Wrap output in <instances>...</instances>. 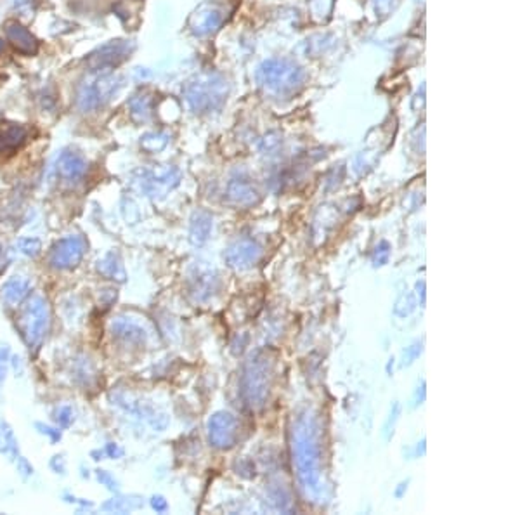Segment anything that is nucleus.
Masks as SVG:
<instances>
[{
  "instance_id": "obj_1",
  "label": "nucleus",
  "mask_w": 520,
  "mask_h": 515,
  "mask_svg": "<svg viewBox=\"0 0 520 515\" xmlns=\"http://www.w3.org/2000/svg\"><path fill=\"white\" fill-rule=\"evenodd\" d=\"M291 450L298 477L305 490L317 491L321 479L319 428L309 413L297 418L291 432Z\"/></svg>"
},
{
  "instance_id": "obj_2",
  "label": "nucleus",
  "mask_w": 520,
  "mask_h": 515,
  "mask_svg": "<svg viewBox=\"0 0 520 515\" xmlns=\"http://www.w3.org/2000/svg\"><path fill=\"white\" fill-rule=\"evenodd\" d=\"M272 373L274 357L267 350H260L246 361L241 376V395L246 406L252 409L264 408L271 390Z\"/></svg>"
},
{
  "instance_id": "obj_3",
  "label": "nucleus",
  "mask_w": 520,
  "mask_h": 515,
  "mask_svg": "<svg viewBox=\"0 0 520 515\" xmlns=\"http://www.w3.org/2000/svg\"><path fill=\"white\" fill-rule=\"evenodd\" d=\"M257 80L271 94L278 98H290L302 89L305 73L297 63L290 59H269L262 63Z\"/></svg>"
},
{
  "instance_id": "obj_4",
  "label": "nucleus",
  "mask_w": 520,
  "mask_h": 515,
  "mask_svg": "<svg viewBox=\"0 0 520 515\" xmlns=\"http://www.w3.org/2000/svg\"><path fill=\"white\" fill-rule=\"evenodd\" d=\"M186 101L194 113H208L222 106L227 96V82L220 75H200L184 91Z\"/></svg>"
},
{
  "instance_id": "obj_5",
  "label": "nucleus",
  "mask_w": 520,
  "mask_h": 515,
  "mask_svg": "<svg viewBox=\"0 0 520 515\" xmlns=\"http://www.w3.org/2000/svg\"><path fill=\"white\" fill-rule=\"evenodd\" d=\"M118 78L111 72H91L82 80L77 92V106L84 113L99 110L118 89Z\"/></svg>"
},
{
  "instance_id": "obj_6",
  "label": "nucleus",
  "mask_w": 520,
  "mask_h": 515,
  "mask_svg": "<svg viewBox=\"0 0 520 515\" xmlns=\"http://www.w3.org/2000/svg\"><path fill=\"white\" fill-rule=\"evenodd\" d=\"M23 337L28 343L30 349H37L46 337L49 330V321H51V312H49V304L44 297L35 295L30 298L26 304L23 316Z\"/></svg>"
},
{
  "instance_id": "obj_7",
  "label": "nucleus",
  "mask_w": 520,
  "mask_h": 515,
  "mask_svg": "<svg viewBox=\"0 0 520 515\" xmlns=\"http://www.w3.org/2000/svg\"><path fill=\"white\" fill-rule=\"evenodd\" d=\"M85 252H87L85 238L80 234H70V236L56 241V245L51 248V253H49V264H51L52 269L58 271L75 269L82 262Z\"/></svg>"
},
{
  "instance_id": "obj_8",
  "label": "nucleus",
  "mask_w": 520,
  "mask_h": 515,
  "mask_svg": "<svg viewBox=\"0 0 520 515\" xmlns=\"http://www.w3.org/2000/svg\"><path fill=\"white\" fill-rule=\"evenodd\" d=\"M134 51V44L129 40H111L104 46L97 47L87 58V66L91 72H110L122 65Z\"/></svg>"
},
{
  "instance_id": "obj_9",
  "label": "nucleus",
  "mask_w": 520,
  "mask_h": 515,
  "mask_svg": "<svg viewBox=\"0 0 520 515\" xmlns=\"http://www.w3.org/2000/svg\"><path fill=\"white\" fill-rule=\"evenodd\" d=\"M239 424L236 417L219 412L208 420V441L217 450H231L238 443Z\"/></svg>"
},
{
  "instance_id": "obj_10",
  "label": "nucleus",
  "mask_w": 520,
  "mask_h": 515,
  "mask_svg": "<svg viewBox=\"0 0 520 515\" xmlns=\"http://www.w3.org/2000/svg\"><path fill=\"white\" fill-rule=\"evenodd\" d=\"M262 257V248L250 238H241L227 246L224 252V260L229 267L236 271H246L255 266Z\"/></svg>"
},
{
  "instance_id": "obj_11",
  "label": "nucleus",
  "mask_w": 520,
  "mask_h": 515,
  "mask_svg": "<svg viewBox=\"0 0 520 515\" xmlns=\"http://www.w3.org/2000/svg\"><path fill=\"white\" fill-rule=\"evenodd\" d=\"M4 30H6L7 42L14 47L16 52H20L23 56H35L39 52V40H37V37L25 25H21L20 21H7Z\"/></svg>"
},
{
  "instance_id": "obj_12",
  "label": "nucleus",
  "mask_w": 520,
  "mask_h": 515,
  "mask_svg": "<svg viewBox=\"0 0 520 515\" xmlns=\"http://www.w3.org/2000/svg\"><path fill=\"white\" fill-rule=\"evenodd\" d=\"M141 188L146 195L156 196L163 195V193L172 189L174 186L179 184V172L175 169H165V170H151L142 172Z\"/></svg>"
},
{
  "instance_id": "obj_13",
  "label": "nucleus",
  "mask_w": 520,
  "mask_h": 515,
  "mask_svg": "<svg viewBox=\"0 0 520 515\" xmlns=\"http://www.w3.org/2000/svg\"><path fill=\"white\" fill-rule=\"evenodd\" d=\"M189 283V292L196 302L208 300L219 290V276L215 271L207 269V267L194 271V274H191Z\"/></svg>"
},
{
  "instance_id": "obj_14",
  "label": "nucleus",
  "mask_w": 520,
  "mask_h": 515,
  "mask_svg": "<svg viewBox=\"0 0 520 515\" xmlns=\"http://www.w3.org/2000/svg\"><path fill=\"white\" fill-rule=\"evenodd\" d=\"M59 177L66 182H78L87 174V160L77 151H65L56 163Z\"/></svg>"
},
{
  "instance_id": "obj_15",
  "label": "nucleus",
  "mask_w": 520,
  "mask_h": 515,
  "mask_svg": "<svg viewBox=\"0 0 520 515\" xmlns=\"http://www.w3.org/2000/svg\"><path fill=\"white\" fill-rule=\"evenodd\" d=\"M111 333L120 342L125 343V345L141 347L148 341V333H146L144 328L141 324H137L136 321L125 318H117L111 323Z\"/></svg>"
},
{
  "instance_id": "obj_16",
  "label": "nucleus",
  "mask_w": 520,
  "mask_h": 515,
  "mask_svg": "<svg viewBox=\"0 0 520 515\" xmlns=\"http://www.w3.org/2000/svg\"><path fill=\"white\" fill-rule=\"evenodd\" d=\"M28 139V130L23 125L18 123H9V125L0 129V156H11L25 146Z\"/></svg>"
},
{
  "instance_id": "obj_17",
  "label": "nucleus",
  "mask_w": 520,
  "mask_h": 515,
  "mask_svg": "<svg viewBox=\"0 0 520 515\" xmlns=\"http://www.w3.org/2000/svg\"><path fill=\"white\" fill-rule=\"evenodd\" d=\"M30 281L23 276H13L11 279H7L6 283L0 288V295H2V300L6 302L11 307H18L20 304H23V300L30 295Z\"/></svg>"
},
{
  "instance_id": "obj_18",
  "label": "nucleus",
  "mask_w": 520,
  "mask_h": 515,
  "mask_svg": "<svg viewBox=\"0 0 520 515\" xmlns=\"http://www.w3.org/2000/svg\"><path fill=\"white\" fill-rule=\"evenodd\" d=\"M213 227V219L208 212L198 210L194 212L193 217H191V226H189V240L191 243L201 246L207 243L208 238L212 234Z\"/></svg>"
},
{
  "instance_id": "obj_19",
  "label": "nucleus",
  "mask_w": 520,
  "mask_h": 515,
  "mask_svg": "<svg viewBox=\"0 0 520 515\" xmlns=\"http://www.w3.org/2000/svg\"><path fill=\"white\" fill-rule=\"evenodd\" d=\"M227 195H229L233 203L241 205V207H252L260 200L259 191L253 188V184H250L248 181H243V179H234V181L229 182Z\"/></svg>"
},
{
  "instance_id": "obj_20",
  "label": "nucleus",
  "mask_w": 520,
  "mask_h": 515,
  "mask_svg": "<svg viewBox=\"0 0 520 515\" xmlns=\"http://www.w3.org/2000/svg\"><path fill=\"white\" fill-rule=\"evenodd\" d=\"M96 269L101 276H104V278L108 279H113V281L123 283L127 279L125 267H123L122 259H120L117 252H108L103 259L97 260Z\"/></svg>"
},
{
  "instance_id": "obj_21",
  "label": "nucleus",
  "mask_w": 520,
  "mask_h": 515,
  "mask_svg": "<svg viewBox=\"0 0 520 515\" xmlns=\"http://www.w3.org/2000/svg\"><path fill=\"white\" fill-rule=\"evenodd\" d=\"M220 23H222V13L215 7L212 9H205L196 13L193 21V32L196 35H208V33L215 32L219 28Z\"/></svg>"
},
{
  "instance_id": "obj_22",
  "label": "nucleus",
  "mask_w": 520,
  "mask_h": 515,
  "mask_svg": "<svg viewBox=\"0 0 520 515\" xmlns=\"http://www.w3.org/2000/svg\"><path fill=\"white\" fill-rule=\"evenodd\" d=\"M142 505L141 500H132V498H113L110 502L104 503L101 509L106 510V512H117V514H125L132 512V510L139 509Z\"/></svg>"
},
{
  "instance_id": "obj_23",
  "label": "nucleus",
  "mask_w": 520,
  "mask_h": 515,
  "mask_svg": "<svg viewBox=\"0 0 520 515\" xmlns=\"http://www.w3.org/2000/svg\"><path fill=\"white\" fill-rule=\"evenodd\" d=\"M149 104H151V99L148 96H136L132 101H130V110H132V117L136 120L144 122L149 118Z\"/></svg>"
},
{
  "instance_id": "obj_24",
  "label": "nucleus",
  "mask_w": 520,
  "mask_h": 515,
  "mask_svg": "<svg viewBox=\"0 0 520 515\" xmlns=\"http://www.w3.org/2000/svg\"><path fill=\"white\" fill-rule=\"evenodd\" d=\"M16 246L21 253H25L26 257H37L40 252H42V241H40L39 238H33V236L20 238Z\"/></svg>"
},
{
  "instance_id": "obj_25",
  "label": "nucleus",
  "mask_w": 520,
  "mask_h": 515,
  "mask_svg": "<svg viewBox=\"0 0 520 515\" xmlns=\"http://www.w3.org/2000/svg\"><path fill=\"white\" fill-rule=\"evenodd\" d=\"M75 417H73V409L70 408V406H59L58 409H56V421H58L59 427L66 428L70 427L71 424H73Z\"/></svg>"
},
{
  "instance_id": "obj_26",
  "label": "nucleus",
  "mask_w": 520,
  "mask_h": 515,
  "mask_svg": "<svg viewBox=\"0 0 520 515\" xmlns=\"http://www.w3.org/2000/svg\"><path fill=\"white\" fill-rule=\"evenodd\" d=\"M388 253H391V246H388L387 241H381V243L376 246L375 255H373V266L375 267L385 266L388 260Z\"/></svg>"
},
{
  "instance_id": "obj_27",
  "label": "nucleus",
  "mask_w": 520,
  "mask_h": 515,
  "mask_svg": "<svg viewBox=\"0 0 520 515\" xmlns=\"http://www.w3.org/2000/svg\"><path fill=\"white\" fill-rule=\"evenodd\" d=\"M97 476V481H99L103 486H106L108 490L110 491H118V483L115 481V477L111 476L110 472H106V470H97L96 472Z\"/></svg>"
},
{
  "instance_id": "obj_28",
  "label": "nucleus",
  "mask_w": 520,
  "mask_h": 515,
  "mask_svg": "<svg viewBox=\"0 0 520 515\" xmlns=\"http://www.w3.org/2000/svg\"><path fill=\"white\" fill-rule=\"evenodd\" d=\"M7 364H9V347H0V386L4 383L7 375Z\"/></svg>"
},
{
  "instance_id": "obj_29",
  "label": "nucleus",
  "mask_w": 520,
  "mask_h": 515,
  "mask_svg": "<svg viewBox=\"0 0 520 515\" xmlns=\"http://www.w3.org/2000/svg\"><path fill=\"white\" fill-rule=\"evenodd\" d=\"M35 427L39 428L40 434L49 435V438H51V441H52V443L61 441V431H58V428L49 427V425H44V424H35Z\"/></svg>"
},
{
  "instance_id": "obj_30",
  "label": "nucleus",
  "mask_w": 520,
  "mask_h": 515,
  "mask_svg": "<svg viewBox=\"0 0 520 515\" xmlns=\"http://www.w3.org/2000/svg\"><path fill=\"white\" fill-rule=\"evenodd\" d=\"M420 354H421V343L420 342L413 343V345H411V347H407L406 352H404V367H406V364L413 363V361L417 360V357L420 356Z\"/></svg>"
},
{
  "instance_id": "obj_31",
  "label": "nucleus",
  "mask_w": 520,
  "mask_h": 515,
  "mask_svg": "<svg viewBox=\"0 0 520 515\" xmlns=\"http://www.w3.org/2000/svg\"><path fill=\"white\" fill-rule=\"evenodd\" d=\"M117 297H118L117 290H113V288H108L101 292V300H103V304L106 305V307H110V305L117 300Z\"/></svg>"
},
{
  "instance_id": "obj_32",
  "label": "nucleus",
  "mask_w": 520,
  "mask_h": 515,
  "mask_svg": "<svg viewBox=\"0 0 520 515\" xmlns=\"http://www.w3.org/2000/svg\"><path fill=\"white\" fill-rule=\"evenodd\" d=\"M151 507H153V510H156V512H165V510L168 509V503L163 496L155 495L151 498Z\"/></svg>"
},
{
  "instance_id": "obj_33",
  "label": "nucleus",
  "mask_w": 520,
  "mask_h": 515,
  "mask_svg": "<svg viewBox=\"0 0 520 515\" xmlns=\"http://www.w3.org/2000/svg\"><path fill=\"white\" fill-rule=\"evenodd\" d=\"M236 469H238V473H241L243 477H252L253 473H255V469H253L252 462H248V460H241V465L238 464Z\"/></svg>"
},
{
  "instance_id": "obj_34",
  "label": "nucleus",
  "mask_w": 520,
  "mask_h": 515,
  "mask_svg": "<svg viewBox=\"0 0 520 515\" xmlns=\"http://www.w3.org/2000/svg\"><path fill=\"white\" fill-rule=\"evenodd\" d=\"M51 466L56 473H66V462L65 458L59 457V454H56V457L52 458Z\"/></svg>"
},
{
  "instance_id": "obj_35",
  "label": "nucleus",
  "mask_w": 520,
  "mask_h": 515,
  "mask_svg": "<svg viewBox=\"0 0 520 515\" xmlns=\"http://www.w3.org/2000/svg\"><path fill=\"white\" fill-rule=\"evenodd\" d=\"M18 472H20L23 477H28L33 473V466L26 462V458L20 457L18 458Z\"/></svg>"
},
{
  "instance_id": "obj_36",
  "label": "nucleus",
  "mask_w": 520,
  "mask_h": 515,
  "mask_svg": "<svg viewBox=\"0 0 520 515\" xmlns=\"http://www.w3.org/2000/svg\"><path fill=\"white\" fill-rule=\"evenodd\" d=\"M104 453H106L110 458H122L123 457V450L118 446V444H115V443L106 444V447H104Z\"/></svg>"
},
{
  "instance_id": "obj_37",
  "label": "nucleus",
  "mask_w": 520,
  "mask_h": 515,
  "mask_svg": "<svg viewBox=\"0 0 520 515\" xmlns=\"http://www.w3.org/2000/svg\"><path fill=\"white\" fill-rule=\"evenodd\" d=\"M399 409H401V408H399V405H398V402H395V405H394V412L391 413V418H388L387 425H385V432H387V438H388V428H391V425H392V427H394V421L398 420Z\"/></svg>"
},
{
  "instance_id": "obj_38",
  "label": "nucleus",
  "mask_w": 520,
  "mask_h": 515,
  "mask_svg": "<svg viewBox=\"0 0 520 515\" xmlns=\"http://www.w3.org/2000/svg\"><path fill=\"white\" fill-rule=\"evenodd\" d=\"M424 401H425V382L421 383V387H418L417 395H414V406L421 405Z\"/></svg>"
},
{
  "instance_id": "obj_39",
  "label": "nucleus",
  "mask_w": 520,
  "mask_h": 515,
  "mask_svg": "<svg viewBox=\"0 0 520 515\" xmlns=\"http://www.w3.org/2000/svg\"><path fill=\"white\" fill-rule=\"evenodd\" d=\"M407 490V483H402V484H399V490L398 491H395V496H398V498H401V496H402V492L404 491H406Z\"/></svg>"
},
{
  "instance_id": "obj_40",
  "label": "nucleus",
  "mask_w": 520,
  "mask_h": 515,
  "mask_svg": "<svg viewBox=\"0 0 520 515\" xmlns=\"http://www.w3.org/2000/svg\"><path fill=\"white\" fill-rule=\"evenodd\" d=\"M4 51V40H0V52Z\"/></svg>"
}]
</instances>
